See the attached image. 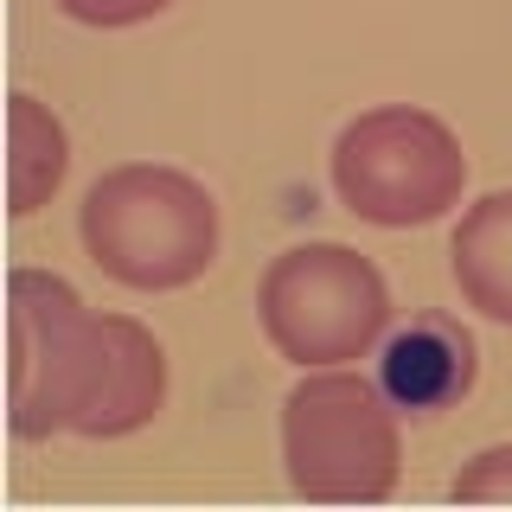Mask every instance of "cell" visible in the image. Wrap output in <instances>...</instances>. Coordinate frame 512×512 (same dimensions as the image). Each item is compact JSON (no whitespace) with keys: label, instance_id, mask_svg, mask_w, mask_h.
<instances>
[{"label":"cell","instance_id":"1","mask_svg":"<svg viewBox=\"0 0 512 512\" xmlns=\"http://www.w3.org/2000/svg\"><path fill=\"white\" fill-rule=\"evenodd\" d=\"M468 340H461L455 327H442V320H416V327L391 333V346H384L378 359V384L384 397H391L397 410H442L455 391H468Z\"/></svg>","mask_w":512,"mask_h":512}]
</instances>
